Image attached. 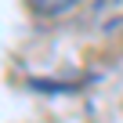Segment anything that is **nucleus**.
Instances as JSON below:
<instances>
[{"label":"nucleus","mask_w":123,"mask_h":123,"mask_svg":"<svg viewBox=\"0 0 123 123\" xmlns=\"http://www.w3.org/2000/svg\"><path fill=\"white\" fill-rule=\"evenodd\" d=\"M76 4H80V0H29V7L36 15H62V11H69Z\"/></svg>","instance_id":"f257e3e1"}]
</instances>
